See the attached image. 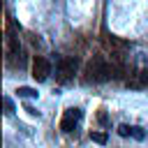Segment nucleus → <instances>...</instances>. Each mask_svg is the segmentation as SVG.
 Returning a JSON list of instances; mask_svg holds the SVG:
<instances>
[{"mask_svg": "<svg viewBox=\"0 0 148 148\" xmlns=\"http://www.w3.org/2000/svg\"><path fill=\"white\" fill-rule=\"evenodd\" d=\"M109 72H111V69L104 65L102 58H95V60L88 65V74H90L88 79H92V81H104V79H109Z\"/></svg>", "mask_w": 148, "mask_h": 148, "instance_id": "obj_1", "label": "nucleus"}, {"mask_svg": "<svg viewBox=\"0 0 148 148\" xmlns=\"http://www.w3.org/2000/svg\"><path fill=\"white\" fill-rule=\"evenodd\" d=\"M49 74H51V62L46 58L37 56L35 62H32V76H35V81H46Z\"/></svg>", "mask_w": 148, "mask_h": 148, "instance_id": "obj_2", "label": "nucleus"}, {"mask_svg": "<svg viewBox=\"0 0 148 148\" xmlns=\"http://www.w3.org/2000/svg\"><path fill=\"white\" fill-rule=\"evenodd\" d=\"M74 69H76V58H62L60 60V76H62V81H67L69 74H74Z\"/></svg>", "mask_w": 148, "mask_h": 148, "instance_id": "obj_3", "label": "nucleus"}, {"mask_svg": "<svg viewBox=\"0 0 148 148\" xmlns=\"http://www.w3.org/2000/svg\"><path fill=\"white\" fill-rule=\"evenodd\" d=\"M16 92H18V97H37V90L30 88V86H18Z\"/></svg>", "mask_w": 148, "mask_h": 148, "instance_id": "obj_4", "label": "nucleus"}, {"mask_svg": "<svg viewBox=\"0 0 148 148\" xmlns=\"http://www.w3.org/2000/svg\"><path fill=\"white\" fill-rule=\"evenodd\" d=\"M74 125H76V120H74V118H69V116H65V118L60 120V130H62V132H72V130H74Z\"/></svg>", "mask_w": 148, "mask_h": 148, "instance_id": "obj_5", "label": "nucleus"}, {"mask_svg": "<svg viewBox=\"0 0 148 148\" xmlns=\"http://www.w3.org/2000/svg\"><path fill=\"white\" fill-rule=\"evenodd\" d=\"M130 136H134V139H146V132L141 130V127H136V125H130Z\"/></svg>", "mask_w": 148, "mask_h": 148, "instance_id": "obj_6", "label": "nucleus"}, {"mask_svg": "<svg viewBox=\"0 0 148 148\" xmlns=\"http://www.w3.org/2000/svg\"><path fill=\"white\" fill-rule=\"evenodd\" d=\"M90 139L95 143H106V134L104 132H90Z\"/></svg>", "mask_w": 148, "mask_h": 148, "instance_id": "obj_7", "label": "nucleus"}, {"mask_svg": "<svg viewBox=\"0 0 148 148\" xmlns=\"http://www.w3.org/2000/svg\"><path fill=\"white\" fill-rule=\"evenodd\" d=\"M2 102H5V113L12 116V113H14V102H12V97H5Z\"/></svg>", "mask_w": 148, "mask_h": 148, "instance_id": "obj_8", "label": "nucleus"}, {"mask_svg": "<svg viewBox=\"0 0 148 148\" xmlns=\"http://www.w3.org/2000/svg\"><path fill=\"white\" fill-rule=\"evenodd\" d=\"M65 116H69V118H74V120H79L81 118V109H67V113Z\"/></svg>", "mask_w": 148, "mask_h": 148, "instance_id": "obj_9", "label": "nucleus"}, {"mask_svg": "<svg viewBox=\"0 0 148 148\" xmlns=\"http://www.w3.org/2000/svg\"><path fill=\"white\" fill-rule=\"evenodd\" d=\"M118 134L120 136H130V125H120L118 127Z\"/></svg>", "mask_w": 148, "mask_h": 148, "instance_id": "obj_10", "label": "nucleus"}, {"mask_svg": "<svg viewBox=\"0 0 148 148\" xmlns=\"http://www.w3.org/2000/svg\"><path fill=\"white\" fill-rule=\"evenodd\" d=\"M25 111H28L30 116H37V118H39V111H37L35 106H30V104H28V106H25Z\"/></svg>", "mask_w": 148, "mask_h": 148, "instance_id": "obj_11", "label": "nucleus"}]
</instances>
